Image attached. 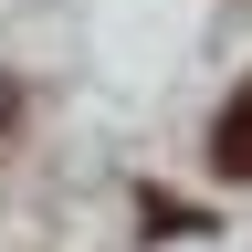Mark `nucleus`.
<instances>
[{
  "instance_id": "1",
  "label": "nucleus",
  "mask_w": 252,
  "mask_h": 252,
  "mask_svg": "<svg viewBox=\"0 0 252 252\" xmlns=\"http://www.w3.org/2000/svg\"><path fill=\"white\" fill-rule=\"evenodd\" d=\"M210 168L231 179V189H252V84L220 105V126H210Z\"/></svg>"
}]
</instances>
